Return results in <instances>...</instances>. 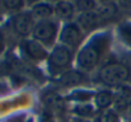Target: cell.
Wrapping results in <instances>:
<instances>
[{"label": "cell", "instance_id": "cell-23", "mask_svg": "<svg viewBox=\"0 0 131 122\" xmlns=\"http://www.w3.org/2000/svg\"><path fill=\"white\" fill-rule=\"evenodd\" d=\"M95 1H101V3H106V1H108V0H95Z\"/></svg>", "mask_w": 131, "mask_h": 122}, {"label": "cell", "instance_id": "cell-11", "mask_svg": "<svg viewBox=\"0 0 131 122\" xmlns=\"http://www.w3.org/2000/svg\"><path fill=\"white\" fill-rule=\"evenodd\" d=\"M29 13H31L32 18H33L35 20H37V22L50 19V18L55 14V13H53V6L50 5L48 3H43V1H41V3L33 5Z\"/></svg>", "mask_w": 131, "mask_h": 122}, {"label": "cell", "instance_id": "cell-25", "mask_svg": "<svg viewBox=\"0 0 131 122\" xmlns=\"http://www.w3.org/2000/svg\"><path fill=\"white\" fill-rule=\"evenodd\" d=\"M0 6H1V0H0Z\"/></svg>", "mask_w": 131, "mask_h": 122}, {"label": "cell", "instance_id": "cell-21", "mask_svg": "<svg viewBox=\"0 0 131 122\" xmlns=\"http://www.w3.org/2000/svg\"><path fill=\"white\" fill-rule=\"evenodd\" d=\"M27 4H29V5H36V4H38V3H41L42 0H24Z\"/></svg>", "mask_w": 131, "mask_h": 122}, {"label": "cell", "instance_id": "cell-20", "mask_svg": "<svg viewBox=\"0 0 131 122\" xmlns=\"http://www.w3.org/2000/svg\"><path fill=\"white\" fill-rule=\"evenodd\" d=\"M77 108H78V109H87V108L89 109V108H92V107H89V106H84V107H77ZM92 109H93V108H92ZM92 113H93L92 111H89V112H85V111H84V112H82V113H79V115H80V116H90Z\"/></svg>", "mask_w": 131, "mask_h": 122}, {"label": "cell", "instance_id": "cell-5", "mask_svg": "<svg viewBox=\"0 0 131 122\" xmlns=\"http://www.w3.org/2000/svg\"><path fill=\"white\" fill-rule=\"evenodd\" d=\"M61 45L71 48H77L83 42V31L77 23H66L60 32Z\"/></svg>", "mask_w": 131, "mask_h": 122}, {"label": "cell", "instance_id": "cell-1", "mask_svg": "<svg viewBox=\"0 0 131 122\" xmlns=\"http://www.w3.org/2000/svg\"><path fill=\"white\" fill-rule=\"evenodd\" d=\"M110 45L108 35H97L87 42L78 52L77 64L82 71H92L101 62L106 50Z\"/></svg>", "mask_w": 131, "mask_h": 122}, {"label": "cell", "instance_id": "cell-3", "mask_svg": "<svg viewBox=\"0 0 131 122\" xmlns=\"http://www.w3.org/2000/svg\"><path fill=\"white\" fill-rule=\"evenodd\" d=\"M73 61V52L69 47L64 45H57L53 47L52 52L48 55V68L53 74L65 73Z\"/></svg>", "mask_w": 131, "mask_h": 122}, {"label": "cell", "instance_id": "cell-24", "mask_svg": "<svg viewBox=\"0 0 131 122\" xmlns=\"http://www.w3.org/2000/svg\"><path fill=\"white\" fill-rule=\"evenodd\" d=\"M51 1H55V3H59V1H62V0H51Z\"/></svg>", "mask_w": 131, "mask_h": 122}, {"label": "cell", "instance_id": "cell-12", "mask_svg": "<svg viewBox=\"0 0 131 122\" xmlns=\"http://www.w3.org/2000/svg\"><path fill=\"white\" fill-rule=\"evenodd\" d=\"M113 102H115V94L110 90H101V92L95 93V95H94L95 107L101 111L110 109V107L113 104Z\"/></svg>", "mask_w": 131, "mask_h": 122}, {"label": "cell", "instance_id": "cell-10", "mask_svg": "<svg viewBox=\"0 0 131 122\" xmlns=\"http://www.w3.org/2000/svg\"><path fill=\"white\" fill-rule=\"evenodd\" d=\"M95 13L98 14L102 23H104V22H108V20L113 19L117 15L118 5L112 3V1H106V3L98 4V6L95 8Z\"/></svg>", "mask_w": 131, "mask_h": 122}, {"label": "cell", "instance_id": "cell-4", "mask_svg": "<svg viewBox=\"0 0 131 122\" xmlns=\"http://www.w3.org/2000/svg\"><path fill=\"white\" fill-rule=\"evenodd\" d=\"M57 35V24L52 19H46L35 24L32 36L42 45H52Z\"/></svg>", "mask_w": 131, "mask_h": 122}, {"label": "cell", "instance_id": "cell-7", "mask_svg": "<svg viewBox=\"0 0 131 122\" xmlns=\"http://www.w3.org/2000/svg\"><path fill=\"white\" fill-rule=\"evenodd\" d=\"M23 51L26 52V55L35 61H42L46 57H48L47 51L45 50L42 43H40L36 40H27L23 43Z\"/></svg>", "mask_w": 131, "mask_h": 122}, {"label": "cell", "instance_id": "cell-15", "mask_svg": "<svg viewBox=\"0 0 131 122\" xmlns=\"http://www.w3.org/2000/svg\"><path fill=\"white\" fill-rule=\"evenodd\" d=\"M118 35H120L121 40L131 48V22L122 23L118 27Z\"/></svg>", "mask_w": 131, "mask_h": 122}, {"label": "cell", "instance_id": "cell-13", "mask_svg": "<svg viewBox=\"0 0 131 122\" xmlns=\"http://www.w3.org/2000/svg\"><path fill=\"white\" fill-rule=\"evenodd\" d=\"M74 5H75L77 10H79L80 13L93 12L98 6V4H97L95 0H75Z\"/></svg>", "mask_w": 131, "mask_h": 122}, {"label": "cell", "instance_id": "cell-14", "mask_svg": "<svg viewBox=\"0 0 131 122\" xmlns=\"http://www.w3.org/2000/svg\"><path fill=\"white\" fill-rule=\"evenodd\" d=\"M97 122H120V116L115 109L101 111V113L98 115Z\"/></svg>", "mask_w": 131, "mask_h": 122}, {"label": "cell", "instance_id": "cell-8", "mask_svg": "<svg viewBox=\"0 0 131 122\" xmlns=\"http://www.w3.org/2000/svg\"><path fill=\"white\" fill-rule=\"evenodd\" d=\"M77 24L80 27L82 31H87L88 32V31H93V29L101 27L103 23L99 19L95 10H93V12H88V13H80L78 15Z\"/></svg>", "mask_w": 131, "mask_h": 122}, {"label": "cell", "instance_id": "cell-19", "mask_svg": "<svg viewBox=\"0 0 131 122\" xmlns=\"http://www.w3.org/2000/svg\"><path fill=\"white\" fill-rule=\"evenodd\" d=\"M4 50H5V38H4L3 32L0 31V53H3Z\"/></svg>", "mask_w": 131, "mask_h": 122}, {"label": "cell", "instance_id": "cell-9", "mask_svg": "<svg viewBox=\"0 0 131 122\" xmlns=\"http://www.w3.org/2000/svg\"><path fill=\"white\" fill-rule=\"evenodd\" d=\"M75 12H77V8H75L74 3H71L69 0H62V1H59L53 5L55 15L59 19H62V20L71 19L75 15Z\"/></svg>", "mask_w": 131, "mask_h": 122}, {"label": "cell", "instance_id": "cell-16", "mask_svg": "<svg viewBox=\"0 0 131 122\" xmlns=\"http://www.w3.org/2000/svg\"><path fill=\"white\" fill-rule=\"evenodd\" d=\"M1 5L9 12H19L24 6V0H1Z\"/></svg>", "mask_w": 131, "mask_h": 122}, {"label": "cell", "instance_id": "cell-22", "mask_svg": "<svg viewBox=\"0 0 131 122\" xmlns=\"http://www.w3.org/2000/svg\"><path fill=\"white\" fill-rule=\"evenodd\" d=\"M127 113H130V115H131V99H130V102H129V107H127Z\"/></svg>", "mask_w": 131, "mask_h": 122}, {"label": "cell", "instance_id": "cell-18", "mask_svg": "<svg viewBox=\"0 0 131 122\" xmlns=\"http://www.w3.org/2000/svg\"><path fill=\"white\" fill-rule=\"evenodd\" d=\"M117 5L121 9L131 10V0H117Z\"/></svg>", "mask_w": 131, "mask_h": 122}, {"label": "cell", "instance_id": "cell-17", "mask_svg": "<svg viewBox=\"0 0 131 122\" xmlns=\"http://www.w3.org/2000/svg\"><path fill=\"white\" fill-rule=\"evenodd\" d=\"M61 80L65 84H69V85L77 84V83H79V80H82V74L79 71H73V70L65 71L61 76Z\"/></svg>", "mask_w": 131, "mask_h": 122}, {"label": "cell", "instance_id": "cell-6", "mask_svg": "<svg viewBox=\"0 0 131 122\" xmlns=\"http://www.w3.org/2000/svg\"><path fill=\"white\" fill-rule=\"evenodd\" d=\"M35 19L32 18L31 13H18L12 18V27L13 31L20 36L27 37L33 32L35 28Z\"/></svg>", "mask_w": 131, "mask_h": 122}, {"label": "cell", "instance_id": "cell-2", "mask_svg": "<svg viewBox=\"0 0 131 122\" xmlns=\"http://www.w3.org/2000/svg\"><path fill=\"white\" fill-rule=\"evenodd\" d=\"M131 79V68L124 61L106 62L98 71V80L107 86H124Z\"/></svg>", "mask_w": 131, "mask_h": 122}]
</instances>
